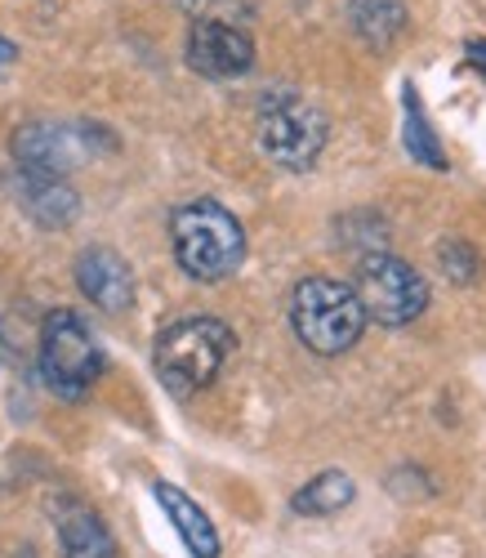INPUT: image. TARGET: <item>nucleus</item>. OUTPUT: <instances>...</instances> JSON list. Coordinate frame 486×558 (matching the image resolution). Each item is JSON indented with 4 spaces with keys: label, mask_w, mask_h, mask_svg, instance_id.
Instances as JSON below:
<instances>
[{
    "label": "nucleus",
    "mask_w": 486,
    "mask_h": 558,
    "mask_svg": "<svg viewBox=\"0 0 486 558\" xmlns=\"http://www.w3.org/2000/svg\"><path fill=\"white\" fill-rule=\"evenodd\" d=\"M10 59H14V45H10V40H0V68H5Z\"/></svg>",
    "instance_id": "obj_18"
},
{
    "label": "nucleus",
    "mask_w": 486,
    "mask_h": 558,
    "mask_svg": "<svg viewBox=\"0 0 486 558\" xmlns=\"http://www.w3.org/2000/svg\"><path fill=\"white\" fill-rule=\"evenodd\" d=\"M94 138H104L99 125H54V121H32L14 134V161L23 170H40L63 179L85 153Z\"/></svg>",
    "instance_id": "obj_7"
},
{
    "label": "nucleus",
    "mask_w": 486,
    "mask_h": 558,
    "mask_svg": "<svg viewBox=\"0 0 486 558\" xmlns=\"http://www.w3.org/2000/svg\"><path fill=\"white\" fill-rule=\"evenodd\" d=\"M153 496H157V505L166 509V519L174 523V532L183 536V545L192 549V558H219V549H223V541H219V532H215V523H210V514L206 509L192 500V496H183L174 483H166V478H157L153 483Z\"/></svg>",
    "instance_id": "obj_11"
},
{
    "label": "nucleus",
    "mask_w": 486,
    "mask_h": 558,
    "mask_svg": "<svg viewBox=\"0 0 486 558\" xmlns=\"http://www.w3.org/2000/svg\"><path fill=\"white\" fill-rule=\"evenodd\" d=\"M469 59H473V68L486 76V40H469Z\"/></svg>",
    "instance_id": "obj_17"
},
{
    "label": "nucleus",
    "mask_w": 486,
    "mask_h": 558,
    "mask_svg": "<svg viewBox=\"0 0 486 558\" xmlns=\"http://www.w3.org/2000/svg\"><path fill=\"white\" fill-rule=\"evenodd\" d=\"M10 189L19 197V206L40 223V228H68L81 210V197L68 189L63 179L54 174H40V170H14L10 174Z\"/></svg>",
    "instance_id": "obj_10"
},
{
    "label": "nucleus",
    "mask_w": 486,
    "mask_h": 558,
    "mask_svg": "<svg viewBox=\"0 0 486 558\" xmlns=\"http://www.w3.org/2000/svg\"><path fill=\"white\" fill-rule=\"evenodd\" d=\"M236 349V336L228 322L219 317H183L174 327H166L157 336L153 362H157V376L174 398H192L202 393L206 385L219 380V371L228 366Z\"/></svg>",
    "instance_id": "obj_2"
},
{
    "label": "nucleus",
    "mask_w": 486,
    "mask_h": 558,
    "mask_svg": "<svg viewBox=\"0 0 486 558\" xmlns=\"http://www.w3.org/2000/svg\"><path fill=\"white\" fill-rule=\"evenodd\" d=\"M353 295L362 300V313L375 317L379 327H406L428 308V287L424 277L398 259V255H366L357 264V287Z\"/></svg>",
    "instance_id": "obj_6"
},
{
    "label": "nucleus",
    "mask_w": 486,
    "mask_h": 558,
    "mask_svg": "<svg viewBox=\"0 0 486 558\" xmlns=\"http://www.w3.org/2000/svg\"><path fill=\"white\" fill-rule=\"evenodd\" d=\"M353 496H357V487H353L349 474L326 470V474H317L308 487L295 492L290 509H295V514H308V519H326V514H339L344 505H353Z\"/></svg>",
    "instance_id": "obj_14"
},
{
    "label": "nucleus",
    "mask_w": 486,
    "mask_h": 558,
    "mask_svg": "<svg viewBox=\"0 0 486 558\" xmlns=\"http://www.w3.org/2000/svg\"><path fill=\"white\" fill-rule=\"evenodd\" d=\"M170 242L179 268L197 282H223L246 259V232L236 215L210 197H197L170 215Z\"/></svg>",
    "instance_id": "obj_1"
},
{
    "label": "nucleus",
    "mask_w": 486,
    "mask_h": 558,
    "mask_svg": "<svg viewBox=\"0 0 486 558\" xmlns=\"http://www.w3.org/2000/svg\"><path fill=\"white\" fill-rule=\"evenodd\" d=\"M59 545H63V558H121L117 541L108 536L104 519L89 505L59 509Z\"/></svg>",
    "instance_id": "obj_12"
},
{
    "label": "nucleus",
    "mask_w": 486,
    "mask_h": 558,
    "mask_svg": "<svg viewBox=\"0 0 486 558\" xmlns=\"http://www.w3.org/2000/svg\"><path fill=\"white\" fill-rule=\"evenodd\" d=\"M349 19H353V32L370 45V50H388V45H398L406 36V23H411L402 0H353Z\"/></svg>",
    "instance_id": "obj_13"
},
{
    "label": "nucleus",
    "mask_w": 486,
    "mask_h": 558,
    "mask_svg": "<svg viewBox=\"0 0 486 558\" xmlns=\"http://www.w3.org/2000/svg\"><path fill=\"white\" fill-rule=\"evenodd\" d=\"M187 63L210 81H232L255 68V40L228 19H197L187 32Z\"/></svg>",
    "instance_id": "obj_8"
},
{
    "label": "nucleus",
    "mask_w": 486,
    "mask_h": 558,
    "mask_svg": "<svg viewBox=\"0 0 486 558\" xmlns=\"http://www.w3.org/2000/svg\"><path fill=\"white\" fill-rule=\"evenodd\" d=\"M402 112H406L402 144H406L411 161H420V166H428V170H447V153H442V144H437V134H433V125H428V117H424V104H420V95H415V85L402 89Z\"/></svg>",
    "instance_id": "obj_15"
},
{
    "label": "nucleus",
    "mask_w": 486,
    "mask_h": 558,
    "mask_svg": "<svg viewBox=\"0 0 486 558\" xmlns=\"http://www.w3.org/2000/svg\"><path fill=\"white\" fill-rule=\"evenodd\" d=\"M40 376L59 398H85L104 376V349L76 308H54L40 322Z\"/></svg>",
    "instance_id": "obj_4"
},
{
    "label": "nucleus",
    "mask_w": 486,
    "mask_h": 558,
    "mask_svg": "<svg viewBox=\"0 0 486 558\" xmlns=\"http://www.w3.org/2000/svg\"><path fill=\"white\" fill-rule=\"evenodd\" d=\"M76 287L89 304H99L104 313H125L134 308V272L130 264L108 251V246H89L76 259Z\"/></svg>",
    "instance_id": "obj_9"
},
{
    "label": "nucleus",
    "mask_w": 486,
    "mask_h": 558,
    "mask_svg": "<svg viewBox=\"0 0 486 558\" xmlns=\"http://www.w3.org/2000/svg\"><path fill=\"white\" fill-rule=\"evenodd\" d=\"M259 148L285 170H308L326 148V117L304 95L277 89L259 104Z\"/></svg>",
    "instance_id": "obj_5"
},
{
    "label": "nucleus",
    "mask_w": 486,
    "mask_h": 558,
    "mask_svg": "<svg viewBox=\"0 0 486 558\" xmlns=\"http://www.w3.org/2000/svg\"><path fill=\"white\" fill-rule=\"evenodd\" d=\"M290 327H295L304 349H313L321 357H339L362 340L366 313H362V300L353 295L349 282H335V277H304V282L290 291Z\"/></svg>",
    "instance_id": "obj_3"
},
{
    "label": "nucleus",
    "mask_w": 486,
    "mask_h": 558,
    "mask_svg": "<svg viewBox=\"0 0 486 558\" xmlns=\"http://www.w3.org/2000/svg\"><path fill=\"white\" fill-rule=\"evenodd\" d=\"M437 259L447 264V272L455 277V282H469V277L477 272V255H473V251H469V246H464L460 238H451V242H447L442 251H437Z\"/></svg>",
    "instance_id": "obj_16"
}]
</instances>
